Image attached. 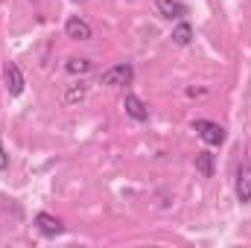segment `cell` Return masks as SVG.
<instances>
[{"instance_id":"cell-5","label":"cell","mask_w":251,"mask_h":248,"mask_svg":"<svg viewBox=\"0 0 251 248\" xmlns=\"http://www.w3.org/2000/svg\"><path fill=\"white\" fill-rule=\"evenodd\" d=\"M123 108H126V114H128L131 120H137V123H146V120H149V105H146L137 94H126Z\"/></svg>"},{"instance_id":"cell-1","label":"cell","mask_w":251,"mask_h":248,"mask_svg":"<svg viewBox=\"0 0 251 248\" xmlns=\"http://www.w3.org/2000/svg\"><path fill=\"white\" fill-rule=\"evenodd\" d=\"M193 131L207 143V146H222L228 140V131L213 120H193Z\"/></svg>"},{"instance_id":"cell-12","label":"cell","mask_w":251,"mask_h":248,"mask_svg":"<svg viewBox=\"0 0 251 248\" xmlns=\"http://www.w3.org/2000/svg\"><path fill=\"white\" fill-rule=\"evenodd\" d=\"M85 97H88V85H82V82L64 91V102H67V105H76V102H82Z\"/></svg>"},{"instance_id":"cell-10","label":"cell","mask_w":251,"mask_h":248,"mask_svg":"<svg viewBox=\"0 0 251 248\" xmlns=\"http://www.w3.org/2000/svg\"><path fill=\"white\" fill-rule=\"evenodd\" d=\"M64 67H67V73H70V76H85V73H88L94 64H91V59H79V56H70Z\"/></svg>"},{"instance_id":"cell-8","label":"cell","mask_w":251,"mask_h":248,"mask_svg":"<svg viewBox=\"0 0 251 248\" xmlns=\"http://www.w3.org/2000/svg\"><path fill=\"white\" fill-rule=\"evenodd\" d=\"M237 198L246 204L251 201V164H243L237 170Z\"/></svg>"},{"instance_id":"cell-9","label":"cell","mask_w":251,"mask_h":248,"mask_svg":"<svg viewBox=\"0 0 251 248\" xmlns=\"http://www.w3.org/2000/svg\"><path fill=\"white\" fill-rule=\"evenodd\" d=\"M190 41H193V26H190L187 21L181 18V21H178V26L173 29V44H178V47H187Z\"/></svg>"},{"instance_id":"cell-2","label":"cell","mask_w":251,"mask_h":248,"mask_svg":"<svg viewBox=\"0 0 251 248\" xmlns=\"http://www.w3.org/2000/svg\"><path fill=\"white\" fill-rule=\"evenodd\" d=\"M131 82H134V67L131 64H114L102 73V85H108V88H126Z\"/></svg>"},{"instance_id":"cell-4","label":"cell","mask_w":251,"mask_h":248,"mask_svg":"<svg viewBox=\"0 0 251 248\" xmlns=\"http://www.w3.org/2000/svg\"><path fill=\"white\" fill-rule=\"evenodd\" d=\"M3 82H6L9 97H21V94H24V88H26L24 73H21V67H18L15 62H9L6 67H3Z\"/></svg>"},{"instance_id":"cell-6","label":"cell","mask_w":251,"mask_h":248,"mask_svg":"<svg viewBox=\"0 0 251 248\" xmlns=\"http://www.w3.org/2000/svg\"><path fill=\"white\" fill-rule=\"evenodd\" d=\"M35 228H38V234H44V237H62L64 234L62 219L53 216V213H38V216H35Z\"/></svg>"},{"instance_id":"cell-13","label":"cell","mask_w":251,"mask_h":248,"mask_svg":"<svg viewBox=\"0 0 251 248\" xmlns=\"http://www.w3.org/2000/svg\"><path fill=\"white\" fill-rule=\"evenodd\" d=\"M6 167H9V155H6V149L0 143V170H6Z\"/></svg>"},{"instance_id":"cell-3","label":"cell","mask_w":251,"mask_h":248,"mask_svg":"<svg viewBox=\"0 0 251 248\" xmlns=\"http://www.w3.org/2000/svg\"><path fill=\"white\" fill-rule=\"evenodd\" d=\"M64 35H67V38H73V41H91V38H94V26H91L85 18L70 15V18H67V24H64Z\"/></svg>"},{"instance_id":"cell-7","label":"cell","mask_w":251,"mask_h":248,"mask_svg":"<svg viewBox=\"0 0 251 248\" xmlns=\"http://www.w3.org/2000/svg\"><path fill=\"white\" fill-rule=\"evenodd\" d=\"M155 9H158V15L167 18V21H181V18L187 15V6H184L181 0H155Z\"/></svg>"},{"instance_id":"cell-11","label":"cell","mask_w":251,"mask_h":248,"mask_svg":"<svg viewBox=\"0 0 251 248\" xmlns=\"http://www.w3.org/2000/svg\"><path fill=\"white\" fill-rule=\"evenodd\" d=\"M196 170L204 175V178H210L213 175V155L204 149V152H196Z\"/></svg>"}]
</instances>
